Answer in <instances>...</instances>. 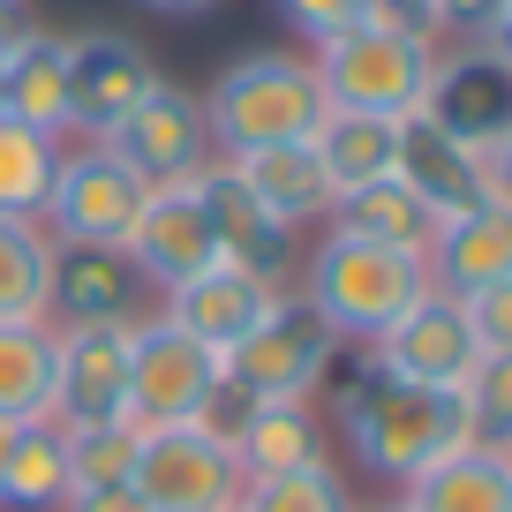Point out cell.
<instances>
[{"label": "cell", "mask_w": 512, "mask_h": 512, "mask_svg": "<svg viewBox=\"0 0 512 512\" xmlns=\"http://www.w3.org/2000/svg\"><path fill=\"white\" fill-rule=\"evenodd\" d=\"M339 437L369 475L407 490L437 452H452L467 437V415H460V392L407 384L392 369H377L369 354H354V369L339 377Z\"/></svg>", "instance_id": "1"}, {"label": "cell", "mask_w": 512, "mask_h": 512, "mask_svg": "<svg viewBox=\"0 0 512 512\" xmlns=\"http://www.w3.org/2000/svg\"><path fill=\"white\" fill-rule=\"evenodd\" d=\"M332 113L309 53H241V61L219 68V83L204 91V121H211V144L219 159H249V151H272V144H309Z\"/></svg>", "instance_id": "2"}, {"label": "cell", "mask_w": 512, "mask_h": 512, "mask_svg": "<svg viewBox=\"0 0 512 512\" xmlns=\"http://www.w3.org/2000/svg\"><path fill=\"white\" fill-rule=\"evenodd\" d=\"M294 294H302L339 339L369 347L377 332H392V324L430 294V264L407 256V249H377V241H354V234H324L317 249H309L302 287H294Z\"/></svg>", "instance_id": "3"}, {"label": "cell", "mask_w": 512, "mask_h": 512, "mask_svg": "<svg viewBox=\"0 0 512 512\" xmlns=\"http://www.w3.org/2000/svg\"><path fill=\"white\" fill-rule=\"evenodd\" d=\"M309 68H317L332 106L407 121V113H422L437 46H422V38H407V31H384V23H347V31L309 46Z\"/></svg>", "instance_id": "4"}, {"label": "cell", "mask_w": 512, "mask_h": 512, "mask_svg": "<svg viewBox=\"0 0 512 512\" xmlns=\"http://www.w3.org/2000/svg\"><path fill=\"white\" fill-rule=\"evenodd\" d=\"M339 347H347V339L294 287H279V302L256 317V332L219 354V377L234 384L241 400H317V384L332 377Z\"/></svg>", "instance_id": "5"}, {"label": "cell", "mask_w": 512, "mask_h": 512, "mask_svg": "<svg viewBox=\"0 0 512 512\" xmlns=\"http://www.w3.org/2000/svg\"><path fill=\"white\" fill-rule=\"evenodd\" d=\"M144 204H151V181L136 174V166H121L106 144H76V151L61 144L53 196H46V211H38V226H46L61 249H128Z\"/></svg>", "instance_id": "6"}, {"label": "cell", "mask_w": 512, "mask_h": 512, "mask_svg": "<svg viewBox=\"0 0 512 512\" xmlns=\"http://www.w3.org/2000/svg\"><path fill=\"white\" fill-rule=\"evenodd\" d=\"M106 151H113L121 166H136L151 189H189V181L219 159L211 121H204V98L181 91V83H166V76L121 113V128L106 136Z\"/></svg>", "instance_id": "7"}, {"label": "cell", "mask_w": 512, "mask_h": 512, "mask_svg": "<svg viewBox=\"0 0 512 512\" xmlns=\"http://www.w3.org/2000/svg\"><path fill=\"white\" fill-rule=\"evenodd\" d=\"M219 354L196 347L181 324L144 317L136 347H128V415L144 430H174V422H204L211 392H219Z\"/></svg>", "instance_id": "8"}, {"label": "cell", "mask_w": 512, "mask_h": 512, "mask_svg": "<svg viewBox=\"0 0 512 512\" xmlns=\"http://www.w3.org/2000/svg\"><path fill=\"white\" fill-rule=\"evenodd\" d=\"M241 460L219 430L204 422H174V430H144L136 452V490L151 497V512H226L241 505Z\"/></svg>", "instance_id": "9"}, {"label": "cell", "mask_w": 512, "mask_h": 512, "mask_svg": "<svg viewBox=\"0 0 512 512\" xmlns=\"http://www.w3.org/2000/svg\"><path fill=\"white\" fill-rule=\"evenodd\" d=\"M159 83V61L144 38L128 31H76L68 38V136L76 144H106L121 113Z\"/></svg>", "instance_id": "10"}, {"label": "cell", "mask_w": 512, "mask_h": 512, "mask_svg": "<svg viewBox=\"0 0 512 512\" xmlns=\"http://www.w3.org/2000/svg\"><path fill=\"white\" fill-rule=\"evenodd\" d=\"M422 121H437L467 151L505 144L512 136V68L490 46H437L430 91H422Z\"/></svg>", "instance_id": "11"}, {"label": "cell", "mask_w": 512, "mask_h": 512, "mask_svg": "<svg viewBox=\"0 0 512 512\" xmlns=\"http://www.w3.org/2000/svg\"><path fill=\"white\" fill-rule=\"evenodd\" d=\"M128 347L121 324H53V422L91 430V422L128 415Z\"/></svg>", "instance_id": "12"}, {"label": "cell", "mask_w": 512, "mask_h": 512, "mask_svg": "<svg viewBox=\"0 0 512 512\" xmlns=\"http://www.w3.org/2000/svg\"><path fill=\"white\" fill-rule=\"evenodd\" d=\"M369 362L377 369H392V377H407V384H430V392H460L467 384V369L482 362V347H475V324H467V309H460V294H422L415 309H407L392 332H377L369 339Z\"/></svg>", "instance_id": "13"}, {"label": "cell", "mask_w": 512, "mask_h": 512, "mask_svg": "<svg viewBox=\"0 0 512 512\" xmlns=\"http://www.w3.org/2000/svg\"><path fill=\"white\" fill-rule=\"evenodd\" d=\"M189 189H196V204H204L211 234H219L226 264L249 272V279H264V287H287V279H294V226H279L272 211L256 204L249 181L234 174V159H211Z\"/></svg>", "instance_id": "14"}, {"label": "cell", "mask_w": 512, "mask_h": 512, "mask_svg": "<svg viewBox=\"0 0 512 512\" xmlns=\"http://www.w3.org/2000/svg\"><path fill=\"white\" fill-rule=\"evenodd\" d=\"M144 317H159V294L128 264V249L53 256V324H121V332H136Z\"/></svg>", "instance_id": "15"}, {"label": "cell", "mask_w": 512, "mask_h": 512, "mask_svg": "<svg viewBox=\"0 0 512 512\" xmlns=\"http://www.w3.org/2000/svg\"><path fill=\"white\" fill-rule=\"evenodd\" d=\"M128 264L151 279V294H174V287H189V279H204L211 264H226L196 189H151L144 219L128 234Z\"/></svg>", "instance_id": "16"}, {"label": "cell", "mask_w": 512, "mask_h": 512, "mask_svg": "<svg viewBox=\"0 0 512 512\" xmlns=\"http://www.w3.org/2000/svg\"><path fill=\"white\" fill-rule=\"evenodd\" d=\"M0 121H23L61 144L68 136V38L31 23L0 46Z\"/></svg>", "instance_id": "17"}, {"label": "cell", "mask_w": 512, "mask_h": 512, "mask_svg": "<svg viewBox=\"0 0 512 512\" xmlns=\"http://www.w3.org/2000/svg\"><path fill=\"white\" fill-rule=\"evenodd\" d=\"M272 302H279V287H264V279L234 272V264H211L204 279H189V287L159 294V317L181 324L196 347L226 354V347H241V339L256 332V317H264Z\"/></svg>", "instance_id": "18"}, {"label": "cell", "mask_w": 512, "mask_h": 512, "mask_svg": "<svg viewBox=\"0 0 512 512\" xmlns=\"http://www.w3.org/2000/svg\"><path fill=\"white\" fill-rule=\"evenodd\" d=\"M234 460L241 475H287V467H317L332 460V430H324V415L309 400H249V415L234 422Z\"/></svg>", "instance_id": "19"}, {"label": "cell", "mask_w": 512, "mask_h": 512, "mask_svg": "<svg viewBox=\"0 0 512 512\" xmlns=\"http://www.w3.org/2000/svg\"><path fill=\"white\" fill-rule=\"evenodd\" d=\"M392 174H400L437 219H460V211L482 204V151L452 144L445 128L422 121V113H407V121H400V166H392Z\"/></svg>", "instance_id": "20"}, {"label": "cell", "mask_w": 512, "mask_h": 512, "mask_svg": "<svg viewBox=\"0 0 512 512\" xmlns=\"http://www.w3.org/2000/svg\"><path fill=\"white\" fill-rule=\"evenodd\" d=\"M407 512H512V452H490L460 437L407 482Z\"/></svg>", "instance_id": "21"}, {"label": "cell", "mask_w": 512, "mask_h": 512, "mask_svg": "<svg viewBox=\"0 0 512 512\" xmlns=\"http://www.w3.org/2000/svg\"><path fill=\"white\" fill-rule=\"evenodd\" d=\"M234 174L249 181V196L272 211L279 226H317V219H332V204H339V181H332V166L317 159V144L249 151V159H234Z\"/></svg>", "instance_id": "22"}, {"label": "cell", "mask_w": 512, "mask_h": 512, "mask_svg": "<svg viewBox=\"0 0 512 512\" xmlns=\"http://www.w3.org/2000/svg\"><path fill=\"white\" fill-rule=\"evenodd\" d=\"M422 264H430L437 294H475L490 279H512V211L475 204L460 219H437V241H430Z\"/></svg>", "instance_id": "23"}, {"label": "cell", "mask_w": 512, "mask_h": 512, "mask_svg": "<svg viewBox=\"0 0 512 512\" xmlns=\"http://www.w3.org/2000/svg\"><path fill=\"white\" fill-rule=\"evenodd\" d=\"M76 475H68V430L61 422H16L0 430V512H61Z\"/></svg>", "instance_id": "24"}, {"label": "cell", "mask_w": 512, "mask_h": 512, "mask_svg": "<svg viewBox=\"0 0 512 512\" xmlns=\"http://www.w3.org/2000/svg\"><path fill=\"white\" fill-rule=\"evenodd\" d=\"M324 226H332V234H354V241H377V249H407V256H430V241H437V211L422 204L400 174L339 189V204H332Z\"/></svg>", "instance_id": "25"}, {"label": "cell", "mask_w": 512, "mask_h": 512, "mask_svg": "<svg viewBox=\"0 0 512 512\" xmlns=\"http://www.w3.org/2000/svg\"><path fill=\"white\" fill-rule=\"evenodd\" d=\"M53 256L38 219H0V324H53Z\"/></svg>", "instance_id": "26"}, {"label": "cell", "mask_w": 512, "mask_h": 512, "mask_svg": "<svg viewBox=\"0 0 512 512\" xmlns=\"http://www.w3.org/2000/svg\"><path fill=\"white\" fill-rule=\"evenodd\" d=\"M309 144H317V159L332 166L339 189H362V181H384L392 166H400V121L332 106V113H324V128L309 136Z\"/></svg>", "instance_id": "27"}, {"label": "cell", "mask_w": 512, "mask_h": 512, "mask_svg": "<svg viewBox=\"0 0 512 512\" xmlns=\"http://www.w3.org/2000/svg\"><path fill=\"white\" fill-rule=\"evenodd\" d=\"M53 415V324H0V430Z\"/></svg>", "instance_id": "28"}, {"label": "cell", "mask_w": 512, "mask_h": 512, "mask_svg": "<svg viewBox=\"0 0 512 512\" xmlns=\"http://www.w3.org/2000/svg\"><path fill=\"white\" fill-rule=\"evenodd\" d=\"M53 166H61L53 136H38L23 121H0V219H38L53 196Z\"/></svg>", "instance_id": "29"}, {"label": "cell", "mask_w": 512, "mask_h": 512, "mask_svg": "<svg viewBox=\"0 0 512 512\" xmlns=\"http://www.w3.org/2000/svg\"><path fill=\"white\" fill-rule=\"evenodd\" d=\"M241 512H362L332 460L317 467H287V475H256L241 482Z\"/></svg>", "instance_id": "30"}, {"label": "cell", "mask_w": 512, "mask_h": 512, "mask_svg": "<svg viewBox=\"0 0 512 512\" xmlns=\"http://www.w3.org/2000/svg\"><path fill=\"white\" fill-rule=\"evenodd\" d=\"M136 452H144V422H136V415L91 422V430H68V475H76V490L136 482Z\"/></svg>", "instance_id": "31"}, {"label": "cell", "mask_w": 512, "mask_h": 512, "mask_svg": "<svg viewBox=\"0 0 512 512\" xmlns=\"http://www.w3.org/2000/svg\"><path fill=\"white\" fill-rule=\"evenodd\" d=\"M460 415L467 437L490 452H512V354H482L460 384Z\"/></svg>", "instance_id": "32"}, {"label": "cell", "mask_w": 512, "mask_h": 512, "mask_svg": "<svg viewBox=\"0 0 512 512\" xmlns=\"http://www.w3.org/2000/svg\"><path fill=\"white\" fill-rule=\"evenodd\" d=\"M467 324H475V347L482 354H512V279H490V287L460 294Z\"/></svg>", "instance_id": "33"}, {"label": "cell", "mask_w": 512, "mask_h": 512, "mask_svg": "<svg viewBox=\"0 0 512 512\" xmlns=\"http://www.w3.org/2000/svg\"><path fill=\"white\" fill-rule=\"evenodd\" d=\"M279 8V23H287L294 38H332V31H347V23H369V0H272Z\"/></svg>", "instance_id": "34"}, {"label": "cell", "mask_w": 512, "mask_h": 512, "mask_svg": "<svg viewBox=\"0 0 512 512\" xmlns=\"http://www.w3.org/2000/svg\"><path fill=\"white\" fill-rule=\"evenodd\" d=\"M505 0H437V46H490Z\"/></svg>", "instance_id": "35"}, {"label": "cell", "mask_w": 512, "mask_h": 512, "mask_svg": "<svg viewBox=\"0 0 512 512\" xmlns=\"http://www.w3.org/2000/svg\"><path fill=\"white\" fill-rule=\"evenodd\" d=\"M369 23L407 31V38H422V46H437V0H369Z\"/></svg>", "instance_id": "36"}, {"label": "cell", "mask_w": 512, "mask_h": 512, "mask_svg": "<svg viewBox=\"0 0 512 512\" xmlns=\"http://www.w3.org/2000/svg\"><path fill=\"white\" fill-rule=\"evenodd\" d=\"M61 512H151V497L136 482H98V490H68Z\"/></svg>", "instance_id": "37"}, {"label": "cell", "mask_w": 512, "mask_h": 512, "mask_svg": "<svg viewBox=\"0 0 512 512\" xmlns=\"http://www.w3.org/2000/svg\"><path fill=\"white\" fill-rule=\"evenodd\" d=\"M482 204L512 211V136H505V144H490V151H482Z\"/></svg>", "instance_id": "38"}, {"label": "cell", "mask_w": 512, "mask_h": 512, "mask_svg": "<svg viewBox=\"0 0 512 512\" xmlns=\"http://www.w3.org/2000/svg\"><path fill=\"white\" fill-rule=\"evenodd\" d=\"M23 31H31V8H23V0H0V46L23 38Z\"/></svg>", "instance_id": "39"}, {"label": "cell", "mask_w": 512, "mask_h": 512, "mask_svg": "<svg viewBox=\"0 0 512 512\" xmlns=\"http://www.w3.org/2000/svg\"><path fill=\"white\" fill-rule=\"evenodd\" d=\"M151 16H204V8H219V0H144Z\"/></svg>", "instance_id": "40"}, {"label": "cell", "mask_w": 512, "mask_h": 512, "mask_svg": "<svg viewBox=\"0 0 512 512\" xmlns=\"http://www.w3.org/2000/svg\"><path fill=\"white\" fill-rule=\"evenodd\" d=\"M490 53L512 68V0H505V23H497V38H490Z\"/></svg>", "instance_id": "41"}, {"label": "cell", "mask_w": 512, "mask_h": 512, "mask_svg": "<svg viewBox=\"0 0 512 512\" xmlns=\"http://www.w3.org/2000/svg\"><path fill=\"white\" fill-rule=\"evenodd\" d=\"M369 512H407V497H392V505H369Z\"/></svg>", "instance_id": "42"}, {"label": "cell", "mask_w": 512, "mask_h": 512, "mask_svg": "<svg viewBox=\"0 0 512 512\" xmlns=\"http://www.w3.org/2000/svg\"><path fill=\"white\" fill-rule=\"evenodd\" d=\"M226 512H241V505H226Z\"/></svg>", "instance_id": "43"}]
</instances>
